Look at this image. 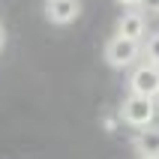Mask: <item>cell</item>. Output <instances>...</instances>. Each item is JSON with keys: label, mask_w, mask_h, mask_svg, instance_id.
Here are the masks:
<instances>
[{"label": "cell", "mask_w": 159, "mask_h": 159, "mask_svg": "<svg viewBox=\"0 0 159 159\" xmlns=\"http://www.w3.org/2000/svg\"><path fill=\"white\" fill-rule=\"evenodd\" d=\"M120 117H123V123L141 129V126L153 123V117H156V102H153V96L132 93V96L123 102V108H120Z\"/></svg>", "instance_id": "6da1fadb"}, {"label": "cell", "mask_w": 159, "mask_h": 159, "mask_svg": "<svg viewBox=\"0 0 159 159\" xmlns=\"http://www.w3.org/2000/svg\"><path fill=\"white\" fill-rule=\"evenodd\" d=\"M117 3H120V6H138L141 0H117Z\"/></svg>", "instance_id": "9c48e42d"}, {"label": "cell", "mask_w": 159, "mask_h": 159, "mask_svg": "<svg viewBox=\"0 0 159 159\" xmlns=\"http://www.w3.org/2000/svg\"><path fill=\"white\" fill-rule=\"evenodd\" d=\"M132 147L138 150V156H147V159H159V126H141V132L135 135Z\"/></svg>", "instance_id": "5b68a950"}, {"label": "cell", "mask_w": 159, "mask_h": 159, "mask_svg": "<svg viewBox=\"0 0 159 159\" xmlns=\"http://www.w3.org/2000/svg\"><path fill=\"white\" fill-rule=\"evenodd\" d=\"M156 96H159V90H156Z\"/></svg>", "instance_id": "8fae6325"}, {"label": "cell", "mask_w": 159, "mask_h": 159, "mask_svg": "<svg viewBox=\"0 0 159 159\" xmlns=\"http://www.w3.org/2000/svg\"><path fill=\"white\" fill-rule=\"evenodd\" d=\"M144 30H147V21H144L141 12H123V18L117 21V33L129 36V39H138V42H141Z\"/></svg>", "instance_id": "8992f818"}, {"label": "cell", "mask_w": 159, "mask_h": 159, "mask_svg": "<svg viewBox=\"0 0 159 159\" xmlns=\"http://www.w3.org/2000/svg\"><path fill=\"white\" fill-rule=\"evenodd\" d=\"M138 6H147V9H153V12H159V0H141Z\"/></svg>", "instance_id": "ba28073f"}, {"label": "cell", "mask_w": 159, "mask_h": 159, "mask_svg": "<svg viewBox=\"0 0 159 159\" xmlns=\"http://www.w3.org/2000/svg\"><path fill=\"white\" fill-rule=\"evenodd\" d=\"M138 54H141L138 39H129V36H120V33H117L114 39L105 45V60L111 63V66H117V69H123V66L135 63V57H138Z\"/></svg>", "instance_id": "7a4b0ae2"}, {"label": "cell", "mask_w": 159, "mask_h": 159, "mask_svg": "<svg viewBox=\"0 0 159 159\" xmlns=\"http://www.w3.org/2000/svg\"><path fill=\"white\" fill-rule=\"evenodd\" d=\"M78 12H81L78 0H48V6H45V15L54 24H69L78 18Z\"/></svg>", "instance_id": "277c9868"}, {"label": "cell", "mask_w": 159, "mask_h": 159, "mask_svg": "<svg viewBox=\"0 0 159 159\" xmlns=\"http://www.w3.org/2000/svg\"><path fill=\"white\" fill-rule=\"evenodd\" d=\"M144 54H147V60L150 63H159V33H153L144 45Z\"/></svg>", "instance_id": "52a82bcc"}, {"label": "cell", "mask_w": 159, "mask_h": 159, "mask_svg": "<svg viewBox=\"0 0 159 159\" xmlns=\"http://www.w3.org/2000/svg\"><path fill=\"white\" fill-rule=\"evenodd\" d=\"M0 45H3V30H0Z\"/></svg>", "instance_id": "30bf717a"}, {"label": "cell", "mask_w": 159, "mask_h": 159, "mask_svg": "<svg viewBox=\"0 0 159 159\" xmlns=\"http://www.w3.org/2000/svg\"><path fill=\"white\" fill-rule=\"evenodd\" d=\"M129 90H132V93H141V96H153V99H156V90H159V63H141V66L129 75Z\"/></svg>", "instance_id": "3957f363"}]
</instances>
